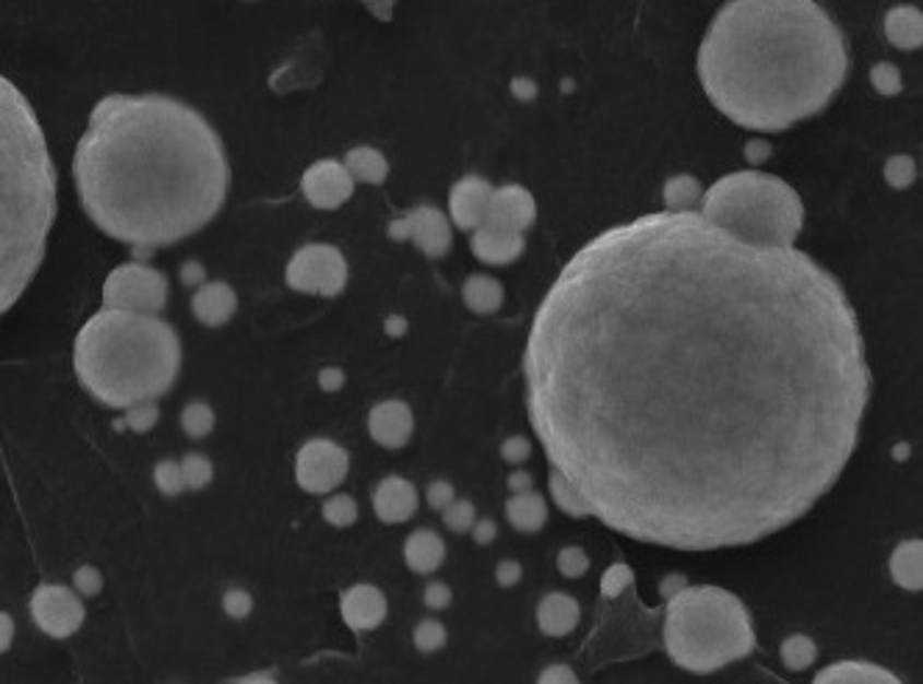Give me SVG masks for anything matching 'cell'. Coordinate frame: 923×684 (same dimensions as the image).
Masks as SVG:
<instances>
[{"label":"cell","mask_w":923,"mask_h":684,"mask_svg":"<svg viewBox=\"0 0 923 684\" xmlns=\"http://www.w3.org/2000/svg\"><path fill=\"white\" fill-rule=\"evenodd\" d=\"M523 376L534 434L593 518L679 551L804 518L849 464L871 398L860 320L829 270L667 209L568 259Z\"/></svg>","instance_id":"1"},{"label":"cell","mask_w":923,"mask_h":684,"mask_svg":"<svg viewBox=\"0 0 923 684\" xmlns=\"http://www.w3.org/2000/svg\"><path fill=\"white\" fill-rule=\"evenodd\" d=\"M818 660V648L815 640L807 635H793L782 642V662L790 671H804Z\"/></svg>","instance_id":"32"},{"label":"cell","mask_w":923,"mask_h":684,"mask_svg":"<svg viewBox=\"0 0 923 684\" xmlns=\"http://www.w3.org/2000/svg\"><path fill=\"white\" fill-rule=\"evenodd\" d=\"M757 646L746 604L723 587H685L667 599L665 648L690 673H715Z\"/></svg>","instance_id":"6"},{"label":"cell","mask_w":923,"mask_h":684,"mask_svg":"<svg viewBox=\"0 0 923 684\" xmlns=\"http://www.w3.org/2000/svg\"><path fill=\"white\" fill-rule=\"evenodd\" d=\"M284 279L295 293L334 298L348 284V262L336 245L309 243L293 253Z\"/></svg>","instance_id":"9"},{"label":"cell","mask_w":923,"mask_h":684,"mask_svg":"<svg viewBox=\"0 0 923 684\" xmlns=\"http://www.w3.org/2000/svg\"><path fill=\"white\" fill-rule=\"evenodd\" d=\"M537 684H581L579 676L573 673V668L568 665H551L540 673Z\"/></svg>","instance_id":"49"},{"label":"cell","mask_w":923,"mask_h":684,"mask_svg":"<svg viewBox=\"0 0 923 684\" xmlns=\"http://www.w3.org/2000/svg\"><path fill=\"white\" fill-rule=\"evenodd\" d=\"M234 312H237V293H234L232 284L206 282L192 295V315L198 318V323L209 326V329L226 326L234 318Z\"/></svg>","instance_id":"19"},{"label":"cell","mask_w":923,"mask_h":684,"mask_svg":"<svg viewBox=\"0 0 923 684\" xmlns=\"http://www.w3.org/2000/svg\"><path fill=\"white\" fill-rule=\"evenodd\" d=\"M523 248H526L523 234L504 232V228L487 226V223L478 226L471 237V251L484 264H512L523 253Z\"/></svg>","instance_id":"20"},{"label":"cell","mask_w":923,"mask_h":684,"mask_svg":"<svg viewBox=\"0 0 923 684\" xmlns=\"http://www.w3.org/2000/svg\"><path fill=\"white\" fill-rule=\"evenodd\" d=\"M239 684H279L273 676H268V673H253V676H245Z\"/></svg>","instance_id":"59"},{"label":"cell","mask_w":923,"mask_h":684,"mask_svg":"<svg viewBox=\"0 0 923 684\" xmlns=\"http://www.w3.org/2000/svg\"><path fill=\"white\" fill-rule=\"evenodd\" d=\"M90 221L117 243L162 248L201 232L228 192L212 122L167 95H106L73 156Z\"/></svg>","instance_id":"2"},{"label":"cell","mask_w":923,"mask_h":684,"mask_svg":"<svg viewBox=\"0 0 923 684\" xmlns=\"http://www.w3.org/2000/svg\"><path fill=\"white\" fill-rule=\"evenodd\" d=\"M359 518V507L348 493H334L323 502V520L336 529H348Z\"/></svg>","instance_id":"33"},{"label":"cell","mask_w":923,"mask_h":684,"mask_svg":"<svg viewBox=\"0 0 923 684\" xmlns=\"http://www.w3.org/2000/svg\"><path fill=\"white\" fill-rule=\"evenodd\" d=\"M367 434L381 448H390V451L404 448L412 440V434H415L412 406L406 401H398V398L376 403L370 415H367Z\"/></svg>","instance_id":"15"},{"label":"cell","mask_w":923,"mask_h":684,"mask_svg":"<svg viewBox=\"0 0 923 684\" xmlns=\"http://www.w3.org/2000/svg\"><path fill=\"white\" fill-rule=\"evenodd\" d=\"M476 520V507H473L471 502H459V498L442 512V523H446V529H451L453 534L473 532Z\"/></svg>","instance_id":"38"},{"label":"cell","mask_w":923,"mask_h":684,"mask_svg":"<svg viewBox=\"0 0 923 684\" xmlns=\"http://www.w3.org/2000/svg\"><path fill=\"white\" fill-rule=\"evenodd\" d=\"M390 237L392 239H412V243L426 253L428 259H440L451 251L453 232L451 221L440 209L428 207H415L412 212H406L404 217L390 223Z\"/></svg>","instance_id":"12"},{"label":"cell","mask_w":923,"mask_h":684,"mask_svg":"<svg viewBox=\"0 0 923 684\" xmlns=\"http://www.w3.org/2000/svg\"><path fill=\"white\" fill-rule=\"evenodd\" d=\"M451 601H453V590L446 585V581H437V579L428 581L426 590H423V604H426L428 610H435V612L448 610Z\"/></svg>","instance_id":"46"},{"label":"cell","mask_w":923,"mask_h":684,"mask_svg":"<svg viewBox=\"0 0 923 684\" xmlns=\"http://www.w3.org/2000/svg\"><path fill=\"white\" fill-rule=\"evenodd\" d=\"M579 621L581 606L568 593L554 590V593L543 595V601L537 604V626L548 637H568L579 626Z\"/></svg>","instance_id":"21"},{"label":"cell","mask_w":923,"mask_h":684,"mask_svg":"<svg viewBox=\"0 0 923 684\" xmlns=\"http://www.w3.org/2000/svg\"><path fill=\"white\" fill-rule=\"evenodd\" d=\"M167 275L142 262H126L109 273L104 284V306L122 312L159 315L167 306Z\"/></svg>","instance_id":"8"},{"label":"cell","mask_w":923,"mask_h":684,"mask_svg":"<svg viewBox=\"0 0 923 684\" xmlns=\"http://www.w3.org/2000/svg\"><path fill=\"white\" fill-rule=\"evenodd\" d=\"M631 581H635V574H631L629 565H612V568H606L604 576H601V593H604L606 599H618L626 587H631Z\"/></svg>","instance_id":"42"},{"label":"cell","mask_w":923,"mask_h":684,"mask_svg":"<svg viewBox=\"0 0 923 684\" xmlns=\"http://www.w3.org/2000/svg\"><path fill=\"white\" fill-rule=\"evenodd\" d=\"M374 512L381 523H406L417 512V490L410 479L387 476L374 490Z\"/></svg>","instance_id":"18"},{"label":"cell","mask_w":923,"mask_h":684,"mask_svg":"<svg viewBox=\"0 0 923 684\" xmlns=\"http://www.w3.org/2000/svg\"><path fill=\"white\" fill-rule=\"evenodd\" d=\"M523 579V565L518 559H501L496 568V581L498 587H514Z\"/></svg>","instance_id":"48"},{"label":"cell","mask_w":923,"mask_h":684,"mask_svg":"<svg viewBox=\"0 0 923 684\" xmlns=\"http://www.w3.org/2000/svg\"><path fill=\"white\" fill-rule=\"evenodd\" d=\"M351 468V457L340 443L329 437H315L304 443L295 457V482L300 490L312 495L334 493L345 482Z\"/></svg>","instance_id":"10"},{"label":"cell","mask_w":923,"mask_h":684,"mask_svg":"<svg viewBox=\"0 0 923 684\" xmlns=\"http://www.w3.org/2000/svg\"><path fill=\"white\" fill-rule=\"evenodd\" d=\"M426 502L428 507L437 509V512H446V509L457 502V490H453V484L446 482V479H437V482L428 484Z\"/></svg>","instance_id":"45"},{"label":"cell","mask_w":923,"mask_h":684,"mask_svg":"<svg viewBox=\"0 0 923 684\" xmlns=\"http://www.w3.org/2000/svg\"><path fill=\"white\" fill-rule=\"evenodd\" d=\"M345 167L354 176V181L362 184H384L387 173H390V162H387L384 153L367 145L351 148L345 153Z\"/></svg>","instance_id":"28"},{"label":"cell","mask_w":923,"mask_h":684,"mask_svg":"<svg viewBox=\"0 0 923 684\" xmlns=\"http://www.w3.org/2000/svg\"><path fill=\"white\" fill-rule=\"evenodd\" d=\"M73 587L81 595H86V599H90V595H98L100 590H104V574H100L95 565H81L73 574Z\"/></svg>","instance_id":"44"},{"label":"cell","mask_w":923,"mask_h":684,"mask_svg":"<svg viewBox=\"0 0 923 684\" xmlns=\"http://www.w3.org/2000/svg\"><path fill=\"white\" fill-rule=\"evenodd\" d=\"M512 95L518 101H523V104H526V101H534V98H537V84H534L532 79H514L512 81Z\"/></svg>","instance_id":"54"},{"label":"cell","mask_w":923,"mask_h":684,"mask_svg":"<svg viewBox=\"0 0 923 684\" xmlns=\"http://www.w3.org/2000/svg\"><path fill=\"white\" fill-rule=\"evenodd\" d=\"M31 617L43 635L54 640L73 637L84 626V601L75 587L64 585H39L28 601Z\"/></svg>","instance_id":"11"},{"label":"cell","mask_w":923,"mask_h":684,"mask_svg":"<svg viewBox=\"0 0 923 684\" xmlns=\"http://www.w3.org/2000/svg\"><path fill=\"white\" fill-rule=\"evenodd\" d=\"M813 684H901V679L874 662L845 660L824 668Z\"/></svg>","instance_id":"23"},{"label":"cell","mask_w":923,"mask_h":684,"mask_svg":"<svg viewBox=\"0 0 923 684\" xmlns=\"http://www.w3.org/2000/svg\"><path fill=\"white\" fill-rule=\"evenodd\" d=\"M81 387L109 410H131L173 390L181 370V340L159 315L104 306L73 342Z\"/></svg>","instance_id":"4"},{"label":"cell","mask_w":923,"mask_h":684,"mask_svg":"<svg viewBox=\"0 0 923 684\" xmlns=\"http://www.w3.org/2000/svg\"><path fill=\"white\" fill-rule=\"evenodd\" d=\"M507 487L512 490V495L532 493V490H534V476L529 471H523V468H514V471L509 473V479H507Z\"/></svg>","instance_id":"52"},{"label":"cell","mask_w":923,"mask_h":684,"mask_svg":"<svg viewBox=\"0 0 923 684\" xmlns=\"http://www.w3.org/2000/svg\"><path fill=\"white\" fill-rule=\"evenodd\" d=\"M768 148L762 145V142H752V148H748V160H754V162H759V160H765V156H768Z\"/></svg>","instance_id":"58"},{"label":"cell","mask_w":923,"mask_h":684,"mask_svg":"<svg viewBox=\"0 0 923 684\" xmlns=\"http://www.w3.org/2000/svg\"><path fill=\"white\" fill-rule=\"evenodd\" d=\"M496 534H498L496 520L478 518L476 526H473L471 538H473V543H476V545H489V543H496Z\"/></svg>","instance_id":"50"},{"label":"cell","mask_w":923,"mask_h":684,"mask_svg":"<svg viewBox=\"0 0 923 684\" xmlns=\"http://www.w3.org/2000/svg\"><path fill=\"white\" fill-rule=\"evenodd\" d=\"M318 385L323 392H336L345 387V373L340 367H323L318 376Z\"/></svg>","instance_id":"51"},{"label":"cell","mask_w":923,"mask_h":684,"mask_svg":"<svg viewBox=\"0 0 923 684\" xmlns=\"http://www.w3.org/2000/svg\"><path fill=\"white\" fill-rule=\"evenodd\" d=\"M223 612H226L228 617H234V621H242V617H248L253 612V595L248 593V590H242V587H232V590H226V595H223Z\"/></svg>","instance_id":"43"},{"label":"cell","mask_w":923,"mask_h":684,"mask_svg":"<svg viewBox=\"0 0 923 684\" xmlns=\"http://www.w3.org/2000/svg\"><path fill=\"white\" fill-rule=\"evenodd\" d=\"M446 540L431 529H417L404 543V563L412 574H435L446 563Z\"/></svg>","instance_id":"22"},{"label":"cell","mask_w":923,"mask_h":684,"mask_svg":"<svg viewBox=\"0 0 923 684\" xmlns=\"http://www.w3.org/2000/svg\"><path fill=\"white\" fill-rule=\"evenodd\" d=\"M662 198H665L667 212H693L690 207L701 201L703 190L693 176H673L665 181Z\"/></svg>","instance_id":"30"},{"label":"cell","mask_w":923,"mask_h":684,"mask_svg":"<svg viewBox=\"0 0 923 684\" xmlns=\"http://www.w3.org/2000/svg\"><path fill=\"white\" fill-rule=\"evenodd\" d=\"M890 576L899 587L921 593L923 590V540H904L890 556Z\"/></svg>","instance_id":"25"},{"label":"cell","mask_w":923,"mask_h":684,"mask_svg":"<svg viewBox=\"0 0 923 684\" xmlns=\"http://www.w3.org/2000/svg\"><path fill=\"white\" fill-rule=\"evenodd\" d=\"M412 640H415V648L421 651V654H437V651L446 646L448 632H446V626L440 624V621H435V617H426V621H421V624L415 626V632H412Z\"/></svg>","instance_id":"35"},{"label":"cell","mask_w":923,"mask_h":684,"mask_svg":"<svg viewBox=\"0 0 923 684\" xmlns=\"http://www.w3.org/2000/svg\"><path fill=\"white\" fill-rule=\"evenodd\" d=\"M501 457L504 462L509 464H523L529 457H532V443L526 437H507L501 443Z\"/></svg>","instance_id":"47"},{"label":"cell","mask_w":923,"mask_h":684,"mask_svg":"<svg viewBox=\"0 0 923 684\" xmlns=\"http://www.w3.org/2000/svg\"><path fill=\"white\" fill-rule=\"evenodd\" d=\"M504 515H507L509 526L514 532L534 534L540 532L548 520V504H545V495L540 493H518L512 495L504 507Z\"/></svg>","instance_id":"24"},{"label":"cell","mask_w":923,"mask_h":684,"mask_svg":"<svg viewBox=\"0 0 923 684\" xmlns=\"http://www.w3.org/2000/svg\"><path fill=\"white\" fill-rule=\"evenodd\" d=\"M845 73L843 31L818 0H726L698 48L712 106L762 134L818 115Z\"/></svg>","instance_id":"3"},{"label":"cell","mask_w":923,"mask_h":684,"mask_svg":"<svg viewBox=\"0 0 923 684\" xmlns=\"http://www.w3.org/2000/svg\"><path fill=\"white\" fill-rule=\"evenodd\" d=\"M0 621H3V637H0V648H3V651H7L9 642H12L14 626H12V621H9V615H3V617H0Z\"/></svg>","instance_id":"57"},{"label":"cell","mask_w":923,"mask_h":684,"mask_svg":"<svg viewBox=\"0 0 923 684\" xmlns=\"http://www.w3.org/2000/svg\"><path fill=\"white\" fill-rule=\"evenodd\" d=\"M181 282L187 287H203L206 284V268L201 262H187L181 268Z\"/></svg>","instance_id":"53"},{"label":"cell","mask_w":923,"mask_h":684,"mask_svg":"<svg viewBox=\"0 0 923 684\" xmlns=\"http://www.w3.org/2000/svg\"><path fill=\"white\" fill-rule=\"evenodd\" d=\"M918 178V165L912 156H907V153H896V156H890L885 165V181L894 187V190H907V187H912V181Z\"/></svg>","instance_id":"36"},{"label":"cell","mask_w":923,"mask_h":684,"mask_svg":"<svg viewBox=\"0 0 923 684\" xmlns=\"http://www.w3.org/2000/svg\"><path fill=\"white\" fill-rule=\"evenodd\" d=\"M340 612L354 632H374L384 624L387 595L374 585H354L340 599Z\"/></svg>","instance_id":"17"},{"label":"cell","mask_w":923,"mask_h":684,"mask_svg":"<svg viewBox=\"0 0 923 684\" xmlns=\"http://www.w3.org/2000/svg\"><path fill=\"white\" fill-rule=\"evenodd\" d=\"M701 214L715 226L757 245L790 248L804 226V203L788 181L768 173L723 176L701 198Z\"/></svg>","instance_id":"7"},{"label":"cell","mask_w":923,"mask_h":684,"mask_svg":"<svg viewBox=\"0 0 923 684\" xmlns=\"http://www.w3.org/2000/svg\"><path fill=\"white\" fill-rule=\"evenodd\" d=\"M557 568L565 579H579V576H584L590 570L588 551L579 549V545H568V549L559 551Z\"/></svg>","instance_id":"40"},{"label":"cell","mask_w":923,"mask_h":684,"mask_svg":"<svg viewBox=\"0 0 923 684\" xmlns=\"http://www.w3.org/2000/svg\"><path fill=\"white\" fill-rule=\"evenodd\" d=\"M3 309L37 273L56 214V173L28 101L3 79Z\"/></svg>","instance_id":"5"},{"label":"cell","mask_w":923,"mask_h":684,"mask_svg":"<svg viewBox=\"0 0 923 684\" xmlns=\"http://www.w3.org/2000/svg\"><path fill=\"white\" fill-rule=\"evenodd\" d=\"M214 421H217L214 410L203 401H192L181 410V432L187 434L190 440H203V437H209V434L214 432Z\"/></svg>","instance_id":"31"},{"label":"cell","mask_w":923,"mask_h":684,"mask_svg":"<svg viewBox=\"0 0 923 684\" xmlns=\"http://www.w3.org/2000/svg\"><path fill=\"white\" fill-rule=\"evenodd\" d=\"M887 39L901 50H915L923 45V12L918 7H896L885 17Z\"/></svg>","instance_id":"26"},{"label":"cell","mask_w":923,"mask_h":684,"mask_svg":"<svg viewBox=\"0 0 923 684\" xmlns=\"http://www.w3.org/2000/svg\"><path fill=\"white\" fill-rule=\"evenodd\" d=\"M871 84H874V90L879 92V95H899L904 81H901V73L896 64H890V61H879V64L871 68Z\"/></svg>","instance_id":"41"},{"label":"cell","mask_w":923,"mask_h":684,"mask_svg":"<svg viewBox=\"0 0 923 684\" xmlns=\"http://www.w3.org/2000/svg\"><path fill=\"white\" fill-rule=\"evenodd\" d=\"M122 423H126V428H131V432L147 434L153 426H156V423H159V403L156 401L137 403V406L126 410Z\"/></svg>","instance_id":"39"},{"label":"cell","mask_w":923,"mask_h":684,"mask_svg":"<svg viewBox=\"0 0 923 684\" xmlns=\"http://www.w3.org/2000/svg\"><path fill=\"white\" fill-rule=\"evenodd\" d=\"M184 479H187V490H203L206 484H212L214 479V464L212 459L203 457V453H187L181 459Z\"/></svg>","instance_id":"37"},{"label":"cell","mask_w":923,"mask_h":684,"mask_svg":"<svg viewBox=\"0 0 923 684\" xmlns=\"http://www.w3.org/2000/svg\"><path fill=\"white\" fill-rule=\"evenodd\" d=\"M685 587H687V585H685V576H676V574H673V576H667L665 581H662L660 590H662V595H665V599H673V595L682 593V590H685Z\"/></svg>","instance_id":"55"},{"label":"cell","mask_w":923,"mask_h":684,"mask_svg":"<svg viewBox=\"0 0 923 684\" xmlns=\"http://www.w3.org/2000/svg\"><path fill=\"white\" fill-rule=\"evenodd\" d=\"M406 318H401V315H390V318L384 320V331L390 337H404L406 334Z\"/></svg>","instance_id":"56"},{"label":"cell","mask_w":923,"mask_h":684,"mask_svg":"<svg viewBox=\"0 0 923 684\" xmlns=\"http://www.w3.org/2000/svg\"><path fill=\"white\" fill-rule=\"evenodd\" d=\"M153 484L167 498H176L187 490V479H184L181 462H173V459H162L156 468H153Z\"/></svg>","instance_id":"34"},{"label":"cell","mask_w":923,"mask_h":684,"mask_svg":"<svg viewBox=\"0 0 923 684\" xmlns=\"http://www.w3.org/2000/svg\"><path fill=\"white\" fill-rule=\"evenodd\" d=\"M354 184L356 181L348 173V167H345V162L320 160L304 170L300 192L315 209H336L354 196Z\"/></svg>","instance_id":"13"},{"label":"cell","mask_w":923,"mask_h":684,"mask_svg":"<svg viewBox=\"0 0 923 684\" xmlns=\"http://www.w3.org/2000/svg\"><path fill=\"white\" fill-rule=\"evenodd\" d=\"M462 300L471 312L476 315H493L501 309L504 304V287L493 275L473 273L465 284H462Z\"/></svg>","instance_id":"27"},{"label":"cell","mask_w":923,"mask_h":684,"mask_svg":"<svg viewBox=\"0 0 923 684\" xmlns=\"http://www.w3.org/2000/svg\"><path fill=\"white\" fill-rule=\"evenodd\" d=\"M537 217V201L532 192L520 184H504L498 190H493L487 209V226L504 228V232L523 234Z\"/></svg>","instance_id":"14"},{"label":"cell","mask_w":923,"mask_h":684,"mask_svg":"<svg viewBox=\"0 0 923 684\" xmlns=\"http://www.w3.org/2000/svg\"><path fill=\"white\" fill-rule=\"evenodd\" d=\"M548 490L551 498L557 502V507L563 509L565 515H570V518H588V515H593V509H590L588 498L581 495V490L559 471H551Z\"/></svg>","instance_id":"29"},{"label":"cell","mask_w":923,"mask_h":684,"mask_svg":"<svg viewBox=\"0 0 923 684\" xmlns=\"http://www.w3.org/2000/svg\"><path fill=\"white\" fill-rule=\"evenodd\" d=\"M489 198H493V187L487 178L482 176H465L459 178L451 187L448 196V214L462 232H476L487 221Z\"/></svg>","instance_id":"16"}]
</instances>
